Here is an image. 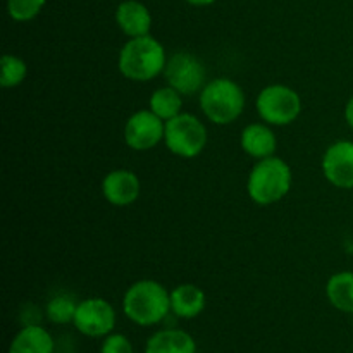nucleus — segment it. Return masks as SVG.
Here are the masks:
<instances>
[{
	"label": "nucleus",
	"instance_id": "6",
	"mask_svg": "<svg viewBox=\"0 0 353 353\" xmlns=\"http://www.w3.org/2000/svg\"><path fill=\"white\" fill-rule=\"evenodd\" d=\"M255 107L262 119L274 126L292 124L302 112V99L286 85H269L255 100Z\"/></svg>",
	"mask_w": 353,
	"mask_h": 353
},
{
	"label": "nucleus",
	"instance_id": "8",
	"mask_svg": "<svg viewBox=\"0 0 353 353\" xmlns=\"http://www.w3.org/2000/svg\"><path fill=\"white\" fill-rule=\"evenodd\" d=\"M72 324L85 336L105 338L116 327V310L105 299L92 296L78 303Z\"/></svg>",
	"mask_w": 353,
	"mask_h": 353
},
{
	"label": "nucleus",
	"instance_id": "18",
	"mask_svg": "<svg viewBox=\"0 0 353 353\" xmlns=\"http://www.w3.org/2000/svg\"><path fill=\"white\" fill-rule=\"evenodd\" d=\"M148 105H150V110L155 116L161 117L162 121H169L178 116V114H181V93L169 85L162 86V88H157L152 93Z\"/></svg>",
	"mask_w": 353,
	"mask_h": 353
},
{
	"label": "nucleus",
	"instance_id": "13",
	"mask_svg": "<svg viewBox=\"0 0 353 353\" xmlns=\"http://www.w3.org/2000/svg\"><path fill=\"white\" fill-rule=\"evenodd\" d=\"M145 353H196V341L188 331L168 327L148 338Z\"/></svg>",
	"mask_w": 353,
	"mask_h": 353
},
{
	"label": "nucleus",
	"instance_id": "22",
	"mask_svg": "<svg viewBox=\"0 0 353 353\" xmlns=\"http://www.w3.org/2000/svg\"><path fill=\"white\" fill-rule=\"evenodd\" d=\"M100 353H134L133 345L124 334L110 333L109 336L103 338Z\"/></svg>",
	"mask_w": 353,
	"mask_h": 353
},
{
	"label": "nucleus",
	"instance_id": "2",
	"mask_svg": "<svg viewBox=\"0 0 353 353\" xmlns=\"http://www.w3.org/2000/svg\"><path fill=\"white\" fill-rule=\"evenodd\" d=\"M168 57L164 45L150 34L130 38L123 45L117 59V68L131 81H150L164 72Z\"/></svg>",
	"mask_w": 353,
	"mask_h": 353
},
{
	"label": "nucleus",
	"instance_id": "9",
	"mask_svg": "<svg viewBox=\"0 0 353 353\" xmlns=\"http://www.w3.org/2000/svg\"><path fill=\"white\" fill-rule=\"evenodd\" d=\"M165 121L155 116L150 109L138 110L124 126V141L137 152H147L164 140Z\"/></svg>",
	"mask_w": 353,
	"mask_h": 353
},
{
	"label": "nucleus",
	"instance_id": "21",
	"mask_svg": "<svg viewBox=\"0 0 353 353\" xmlns=\"http://www.w3.org/2000/svg\"><path fill=\"white\" fill-rule=\"evenodd\" d=\"M45 2L47 0H7V12L17 23H26L41 12Z\"/></svg>",
	"mask_w": 353,
	"mask_h": 353
},
{
	"label": "nucleus",
	"instance_id": "20",
	"mask_svg": "<svg viewBox=\"0 0 353 353\" xmlns=\"http://www.w3.org/2000/svg\"><path fill=\"white\" fill-rule=\"evenodd\" d=\"M0 68H2V74H0V85L3 88H14V86L21 85L28 76V64L21 57L12 54L2 55L0 61Z\"/></svg>",
	"mask_w": 353,
	"mask_h": 353
},
{
	"label": "nucleus",
	"instance_id": "23",
	"mask_svg": "<svg viewBox=\"0 0 353 353\" xmlns=\"http://www.w3.org/2000/svg\"><path fill=\"white\" fill-rule=\"evenodd\" d=\"M345 121H347L348 126L353 130V95L347 102V107H345Z\"/></svg>",
	"mask_w": 353,
	"mask_h": 353
},
{
	"label": "nucleus",
	"instance_id": "5",
	"mask_svg": "<svg viewBox=\"0 0 353 353\" xmlns=\"http://www.w3.org/2000/svg\"><path fill=\"white\" fill-rule=\"evenodd\" d=\"M207 138V128L193 114L181 112L165 121V147L178 157L193 159L200 155L205 148Z\"/></svg>",
	"mask_w": 353,
	"mask_h": 353
},
{
	"label": "nucleus",
	"instance_id": "7",
	"mask_svg": "<svg viewBox=\"0 0 353 353\" xmlns=\"http://www.w3.org/2000/svg\"><path fill=\"white\" fill-rule=\"evenodd\" d=\"M168 85L181 95H193L205 86V68L196 55L190 52H176L168 59L164 69Z\"/></svg>",
	"mask_w": 353,
	"mask_h": 353
},
{
	"label": "nucleus",
	"instance_id": "1",
	"mask_svg": "<svg viewBox=\"0 0 353 353\" xmlns=\"http://www.w3.org/2000/svg\"><path fill=\"white\" fill-rule=\"evenodd\" d=\"M123 310L128 319L138 326H155L171 312V292L154 279H141L126 290Z\"/></svg>",
	"mask_w": 353,
	"mask_h": 353
},
{
	"label": "nucleus",
	"instance_id": "17",
	"mask_svg": "<svg viewBox=\"0 0 353 353\" xmlns=\"http://www.w3.org/2000/svg\"><path fill=\"white\" fill-rule=\"evenodd\" d=\"M326 296L334 309L353 316V272L343 271L331 276L326 283Z\"/></svg>",
	"mask_w": 353,
	"mask_h": 353
},
{
	"label": "nucleus",
	"instance_id": "14",
	"mask_svg": "<svg viewBox=\"0 0 353 353\" xmlns=\"http://www.w3.org/2000/svg\"><path fill=\"white\" fill-rule=\"evenodd\" d=\"M207 296L202 288L192 283L176 286L171 292V312L179 319H195L203 312Z\"/></svg>",
	"mask_w": 353,
	"mask_h": 353
},
{
	"label": "nucleus",
	"instance_id": "16",
	"mask_svg": "<svg viewBox=\"0 0 353 353\" xmlns=\"http://www.w3.org/2000/svg\"><path fill=\"white\" fill-rule=\"evenodd\" d=\"M54 338L40 324L23 326L9 345V353H54Z\"/></svg>",
	"mask_w": 353,
	"mask_h": 353
},
{
	"label": "nucleus",
	"instance_id": "11",
	"mask_svg": "<svg viewBox=\"0 0 353 353\" xmlns=\"http://www.w3.org/2000/svg\"><path fill=\"white\" fill-rule=\"evenodd\" d=\"M141 185L138 176L130 169L110 171L102 181L103 199L114 207H128L140 196Z\"/></svg>",
	"mask_w": 353,
	"mask_h": 353
},
{
	"label": "nucleus",
	"instance_id": "4",
	"mask_svg": "<svg viewBox=\"0 0 353 353\" xmlns=\"http://www.w3.org/2000/svg\"><path fill=\"white\" fill-rule=\"evenodd\" d=\"M202 112L214 124H231L245 109V93L238 83L230 78H216L200 92Z\"/></svg>",
	"mask_w": 353,
	"mask_h": 353
},
{
	"label": "nucleus",
	"instance_id": "12",
	"mask_svg": "<svg viewBox=\"0 0 353 353\" xmlns=\"http://www.w3.org/2000/svg\"><path fill=\"white\" fill-rule=\"evenodd\" d=\"M116 21L119 30L130 38L150 34L152 14L145 3L138 0H124L117 6Z\"/></svg>",
	"mask_w": 353,
	"mask_h": 353
},
{
	"label": "nucleus",
	"instance_id": "15",
	"mask_svg": "<svg viewBox=\"0 0 353 353\" xmlns=\"http://www.w3.org/2000/svg\"><path fill=\"white\" fill-rule=\"evenodd\" d=\"M240 143L245 154H248L254 159H259V161L265 157H272L276 152V147H278L274 131L261 123L248 124L241 131Z\"/></svg>",
	"mask_w": 353,
	"mask_h": 353
},
{
	"label": "nucleus",
	"instance_id": "3",
	"mask_svg": "<svg viewBox=\"0 0 353 353\" xmlns=\"http://www.w3.org/2000/svg\"><path fill=\"white\" fill-rule=\"evenodd\" d=\"M292 179V169L283 159L274 155L261 159L248 174V196L259 205H272L288 195Z\"/></svg>",
	"mask_w": 353,
	"mask_h": 353
},
{
	"label": "nucleus",
	"instance_id": "19",
	"mask_svg": "<svg viewBox=\"0 0 353 353\" xmlns=\"http://www.w3.org/2000/svg\"><path fill=\"white\" fill-rule=\"evenodd\" d=\"M76 309H78V303L72 296L55 295L54 299L48 300L45 316L52 324H69L74 321Z\"/></svg>",
	"mask_w": 353,
	"mask_h": 353
},
{
	"label": "nucleus",
	"instance_id": "10",
	"mask_svg": "<svg viewBox=\"0 0 353 353\" xmlns=\"http://www.w3.org/2000/svg\"><path fill=\"white\" fill-rule=\"evenodd\" d=\"M323 172L336 188H353V141L340 140L326 148L323 155Z\"/></svg>",
	"mask_w": 353,
	"mask_h": 353
},
{
	"label": "nucleus",
	"instance_id": "24",
	"mask_svg": "<svg viewBox=\"0 0 353 353\" xmlns=\"http://www.w3.org/2000/svg\"><path fill=\"white\" fill-rule=\"evenodd\" d=\"M186 2L196 7H205V6H210V3H214L216 0H186Z\"/></svg>",
	"mask_w": 353,
	"mask_h": 353
}]
</instances>
